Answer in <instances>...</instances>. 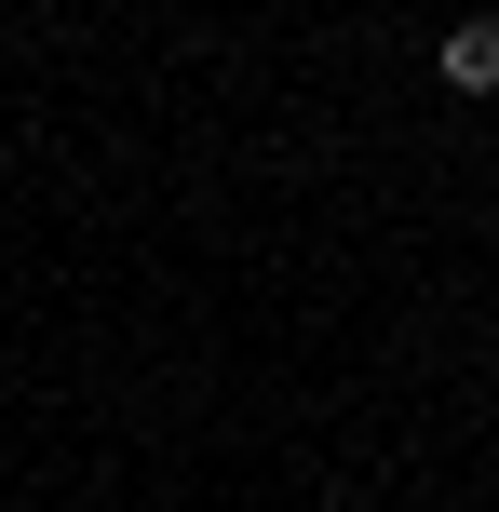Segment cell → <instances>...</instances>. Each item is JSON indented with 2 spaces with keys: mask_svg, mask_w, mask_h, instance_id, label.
<instances>
[{
  "mask_svg": "<svg viewBox=\"0 0 499 512\" xmlns=\"http://www.w3.org/2000/svg\"><path fill=\"white\" fill-rule=\"evenodd\" d=\"M446 81H459V95H499V14L446 27Z\"/></svg>",
  "mask_w": 499,
  "mask_h": 512,
  "instance_id": "cell-1",
  "label": "cell"
}]
</instances>
